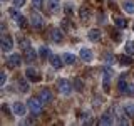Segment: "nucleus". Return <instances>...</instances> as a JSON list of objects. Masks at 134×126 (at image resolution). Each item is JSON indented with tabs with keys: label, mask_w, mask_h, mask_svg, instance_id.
I'll list each match as a JSON object with an SVG mask.
<instances>
[{
	"label": "nucleus",
	"mask_w": 134,
	"mask_h": 126,
	"mask_svg": "<svg viewBox=\"0 0 134 126\" xmlns=\"http://www.w3.org/2000/svg\"><path fill=\"white\" fill-rule=\"evenodd\" d=\"M15 20H17V24H19V27H20V29H25V25H27V24H25V17L19 15Z\"/></svg>",
	"instance_id": "nucleus-27"
},
{
	"label": "nucleus",
	"mask_w": 134,
	"mask_h": 126,
	"mask_svg": "<svg viewBox=\"0 0 134 126\" xmlns=\"http://www.w3.org/2000/svg\"><path fill=\"white\" fill-rule=\"evenodd\" d=\"M12 111H14V114H17V116H24V114H25V106H24V103H14Z\"/></svg>",
	"instance_id": "nucleus-9"
},
{
	"label": "nucleus",
	"mask_w": 134,
	"mask_h": 126,
	"mask_svg": "<svg viewBox=\"0 0 134 126\" xmlns=\"http://www.w3.org/2000/svg\"><path fill=\"white\" fill-rule=\"evenodd\" d=\"M111 123H112V113H111V111L104 113V114L100 116V119H99V124L106 126V124H111Z\"/></svg>",
	"instance_id": "nucleus-12"
},
{
	"label": "nucleus",
	"mask_w": 134,
	"mask_h": 126,
	"mask_svg": "<svg viewBox=\"0 0 134 126\" xmlns=\"http://www.w3.org/2000/svg\"><path fill=\"white\" fill-rule=\"evenodd\" d=\"M74 89L79 91V92L84 89V82L81 81V77H75V79H74Z\"/></svg>",
	"instance_id": "nucleus-22"
},
{
	"label": "nucleus",
	"mask_w": 134,
	"mask_h": 126,
	"mask_svg": "<svg viewBox=\"0 0 134 126\" xmlns=\"http://www.w3.org/2000/svg\"><path fill=\"white\" fill-rule=\"evenodd\" d=\"M104 61H106V64H114V56L112 54H104Z\"/></svg>",
	"instance_id": "nucleus-28"
},
{
	"label": "nucleus",
	"mask_w": 134,
	"mask_h": 126,
	"mask_svg": "<svg viewBox=\"0 0 134 126\" xmlns=\"http://www.w3.org/2000/svg\"><path fill=\"white\" fill-rule=\"evenodd\" d=\"M2 2H7V0H2Z\"/></svg>",
	"instance_id": "nucleus-36"
},
{
	"label": "nucleus",
	"mask_w": 134,
	"mask_h": 126,
	"mask_svg": "<svg viewBox=\"0 0 134 126\" xmlns=\"http://www.w3.org/2000/svg\"><path fill=\"white\" fill-rule=\"evenodd\" d=\"M57 8H59L57 0H49V10L50 12H57Z\"/></svg>",
	"instance_id": "nucleus-26"
},
{
	"label": "nucleus",
	"mask_w": 134,
	"mask_h": 126,
	"mask_svg": "<svg viewBox=\"0 0 134 126\" xmlns=\"http://www.w3.org/2000/svg\"><path fill=\"white\" fill-rule=\"evenodd\" d=\"M79 19H81V22H84V24L91 19V8H89L87 3H84L81 7V10H79Z\"/></svg>",
	"instance_id": "nucleus-6"
},
{
	"label": "nucleus",
	"mask_w": 134,
	"mask_h": 126,
	"mask_svg": "<svg viewBox=\"0 0 134 126\" xmlns=\"http://www.w3.org/2000/svg\"><path fill=\"white\" fill-rule=\"evenodd\" d=\"M124 111H126V114H127V118H134V104L127 103L124 106Z\"/></svg>",
	"instance_id": "nucleus-21"
},
{
	"label": "nucleus",
	"mask_w": 134,
	"mask_h": 126,
	"mask_svg": "<svg viewBox=\"0 0 134 126\" xmlns=\"http://www.w3.org/2000/svg\"><path fill=\"white\" fill-rule=\"evenodd\" d=\"M49 61H50V66H52L54 69H60V67L65 64V62H62L64 59H60L59 56H49Z\"/></svg>",
	"instance_id": "nucleus-7"
},
{
	"label": "nucleus",
	"mask_w": 134,
	"mask_h": 126,
	"mask_svg": "<svg viewBox=\"0 0 134 126\" xmlns=\"http://www.w3.org/2000/svg\"><path fill=\"white\" fill-rule=\"evenodd\" d=\"M122 8L127 14H134V2L132 0H126V2L122 3Z\"/></svg>",
	"instance_id": "nucleus-17"
},
{
	"label": "nucleus",
	"mask_w": 134,
	"mask_h": 126,
	"mask_svg": "<svg viewBox=\"0 0 134 126\" xmlns=\"http://www.w3.org/2000/svg\"><path fill=\"white\" fill-rule=\"evenodd\" d=\"M57 89H59V92H60V94L69 96L70 92H72L74 86H72L69 81H67V79H59V81H57Z\"/></svg>",
	"instance_id": "nucleus-1"
},
{
	"label": "nucleus",
	"mask_w": 134,
	"mask_h": 126,
	"mask_svg": "<svg viewBox=\"0 0 134 126\" xmlns=\"http://www.w3.org/2000/svg\"><path fill=\"white\" fill-rule=\"evenodd\" d=\"M20 64H22V57H20L19 54H12V56L7 59V66L10 67V69H15V67H19Z\"/></svg>",
	"instance_id": "nucleus-5"
},
{
	"label": "nucleus",
	"mask_w": 134,
	"mask_h": 126,
	"mask_svg": "<svg viewBox=\"0 0 134 126\" xmlns=\"http://www.w3.org/2000/svg\"><path fill=\"white\" fill-rule=\"evenodd\" d=\"M17 86H19V91H20V92H27L29 89H30V87H29V82H27V79H24V77H20V79H19Z\"/></svg>",
	"instance_id": "nucleus-14"
},
{
	"label": "nucleus",
	"mask_w": 134,
	"mask_h": 126,
	"mask_svg": "<svg viewBox=\"0 0 134 126\" xmlns=\"http://www.w3.org/2000/svg\"><path fill=\"white\" fill-rule=\"evenodd\" d=\"M127 96H132L134 94V84H127V91H126Z\"/></svg>",
	"instance_id": "nucleus-31"
},
{
	"label": "nucleus",
	"mask_w": 134,
	"mask_h": 126,
	"mask_svg": "<svg viewBox=\"0 0 134 126\" xmlns=\"http://www.w3.org/2000/svg\"><path fill=\"white\" fill-rule=\"evenodd\" d=\"M117 61H119V64H122V66H129L132 62V59L129 57V54H127V56H119Z\"/></svg>",
	"instance_id": "nucleus-19"
},
{
	"label": "nucleus",
	"mask_w": 134,
	"mask_h": 126,
	"mask_svg": "<svg viewBox=\"0 0 134 126\" xmlns=\"http://www.w3.org/2000/svg\"><path fill=\"white\" fill-rule=\"evenodd\" d=\"M19 45H20V49L27 50L29 47H30V40L25 39V37H20V39H19Z\"/></svg>",
	"instance_id": "nucleus-18"
},
{
	"label": "nucleus",
	"mask_w": 134,
	"mask_h": 126,
	"mask_svg": "<svg viewBox=\"0 0 134 126\" xmlns=\"http://www.w3.org/2000/svg\"><path fill=\"white\" fill-rule=\"evenodd\" d=\"M50 40H52V42H55V44H60V42L64 40L62 30H59V29H54V30L50 32Z\"/></svg>",
	"instance_id": "nucleus-8"
},
{
	"label": "nucleus",
	"mask_w": 134,
	"mask_h": 126,
	"mask_svg": "<svg viewBox=\"0 0 134 126\" xmlns=\"http://www.w3.org/2000/svg\"><path fill=\"white\" fill-rule=\"evenodd\" d=\"M24 3H25V0H14V5L15 7H22Z\"/></svg>",
	"instance_id": "nucleus-33"
},
{
	"label": "nucleus",
	"mask_w": 134,
	"mask_h": 126,
	"mask_svg": "<svg viewBox=\"0 0 134 126\" xmlns=\"http://www.w3.org/2000/svg\"><path fill=\"white\" fill-rule=\"evenodd\" d=\"M39 56L40 57H49L50 56V54H49V49L47 47H40L39 49Z\"/></svg>",
	"instance_id": "nucleus-29"
},
{
	"label": "nucleus",
	"mask_w": 134,
	"mask_h": 126,
	"mask_svg": "<svg viewBox=\"0 0 134 126\" xmlns=\"http://www.w3.org/2000/svg\"><path fill=\"white\" fill-rule=\"evenodd\" d=\"M79 56H81V59H82L84 62H91V59H92V52H91V49L82 47V49H81V52H79Z\"/></svg>",
	"instance_id": "nucleus-10"
},
{
	"label": "nucleus",
	"mask_w": 134,
	"mask_h": 126,
	"mask_svg": "<svg viewBox=\"0 0 134 126\" xmlns=\"http://www.w3.org/2000/svg\"><path fill=\"white\" fill-rule=\"evenodd\" d=\"M8 14L14 17V19H17V17H19V12H17V8H10V10H8Z\"/></svg>",
	"instance_id": "nucleus-32"
},
{
	"label": "nucleus",
	"mask_w": 134,
	"mask_h": 126,
	"mask_svg": "<svg viewBox=\"0 0 134 126\" xmlns=\"http://www.w3.org/2000/svg\"><path fill=\"white\" fill-rule=\"evenodd\" d=\"M72 12V5H65V14H70Z\"/></svg>",
	"instance_id": "nucleus-35"
},
{
	"label": "nucleus",
	"mask_w": 134,
	"mask_h": 126,
	"mask_svg": "<svg viewBox=\"0 0 134 126\" xmlns=\"http://www.w3.org/2000/svg\"><path fill=\"white\" fill-rule=\"evenodd\" d=\"M114 22H116V27H119V29H124L126 25H127V24H126V20L122 19V17H116V19H114Z\"/></svg>",
	"instance_id": "nucleus-25"
},
{
	"label": "nucleus",
	"mask_w": 134,
	"mask_h": 126,
	"mask_svg": "<svg viewBox=\"0 0 134 126\" xmlns=\"http://www.w3.org/2000/svg\"><path fill=\"white\" fill-rule=\"evenodd\" d=\"M39 98H40L42 103H50V101H52V92H50L49 89H42Z\"/></svg>",
	"instance_id": "nucleus-11"
},
{
	"label": "nucleus",
	"mask_w": 134,
	"mask_h": 126,
	"mask_svg": "<svg viewBox=\"0 0 134 126\" xmlns=\"http://www.w3.org/2000/svg\"><path fill=\"white\" fill-rule=\"evenodd\" d=\"M42 2H44V0H32V7L34 8H40L42 7Z\"/></svg>",
	"instance_id": "nucleus-30"
},
{
	"label": "nucleus",
	"mask_w": 134,
	"mask_h": 126,
	"mask_svg": "<svg viewBox=\"0 0 134 126\" xmlns=\"http://www.w3.org/2000/svg\"><path fill=\"white\" fill-rule=\"evenodd\" d=\"M42 101H40V98H30L29 99V103H27V106L30 108V111L34 113V114H39V113L42 111Z\"/></svg>",
	"instance_id": "nucleus-3"
},
{
	"label": "nucleus",
	"mask_w": 134,
	"mask_h": 126,
	"mask_svg": "<svg viewBox=\"0 0 134 126\" xmlns=\"http://www.w3.org/2000/svg\"><path fill=\"white\" fill-rule=\"evenodd\" d=\"M0 45H2V50H3V52H10V50L14 49V42H12V39L7 35V34H3V35H2Z\"/></svg>",
	"instance_id": "nucleus-4"
},
{
	"label": "nucleus",
	"mask_w": 134,
	"mask_h": 126,
	"mask_svg": "<svg viewBox=\"0 0 134 126\" xmlns=\"http://www.w3.org/2000/svg\"><path fill=\"white\" fill-rule=\"evenodd\" d=\"M117 87H119V92H121V94H126V91H127V82H126L124 79H121L119 84H117Z\"/></svg>",
	"instance_id": "nucleus-24"
},
{
	"label": "nucleus",
	"mask_w": 134,
	"mask_h": 126,
	"mask_svg": "<svg viewBox=\"0 0 134 126\" xmlns=\"http://www.w3.org/2000/svg\"><path fill=\"white\" fill-rule=\"evenodd\" d=\"M126 54H129V56H132V54H134V40L126 42Z\"/></svg>",
	"instance_id": "nucleus-23"
},
{
	"label": "nucleus",
	"mask_w": 134,
	"mask_h": 126,
	"mask_svg": "<svg viewBox=\"0 0 134 126\" xmlns=\"http://www.w3.org/2000/svg\"><path fill=\"white\" fill-rule=\"evenodd\" d=\"M62 59H64L65 64H74V62H75V56H74V54H69V52H65L64 56H62Z\"/></svg>",
	"instance_id": "nucleus-20"
},
{
	"label": "nucleus",
	"mask_w": 134,
	"mask_h": 126,
	"mask_svg": "<svg viewBox=\"0 0 134 126\" xmlns=\"http://www.w3.org/2000/svg\"><path fill=\"white\" fill-rule=\"evenodd\" d=\"M0 84H2V86L5 84V72H2V74H0Z\"/></svg>",
	"instance_id": "nucleus-34"
},
{
	"label": "nucleus",
	"mask_w": 134,
	"mask_h": 126,
	"mask_svg": "<svg viewBox=\"0 0 134 126\" xmlns=\"http://www.w3.org/2000/svg\"><path fill=\"white\" fill-rule=\"evenodd\" d=\"M25 76H27V79H30V81H34V82H37L39 81V74H37V71L35 69H32V67H29L27 71H25Z\"/></svg>",
	"instance_id": "nucleus-13"
},
{
	"label": "nucleus",
	"mask_w": 134,
	"mask_h": 126,
	"mask_svg": "<svg viewBox=\"0 0 134 126\" xmlns=\"http://www.w3.org/2000/svg\"><path fill=\"white\" fill-rule=\"evenodd\" d=\"M29 20H30L32 27H35V29H42V27H44V19H42V15H40L37 10H32V12H30Z\"/></svg>",
	"instance_id": "nucleus-2"
},
{
	"label": "nucleus",
	"mask_w": 134,
	"mask_h": 126,
	"mask_svg": "<svg viewBox=\"0 0 134 126\" xmlns=\"http://www.w3.org/2000/svg\"><path fill=\"white\" fill-rule=\"evenodd\" d=\"M35 57H37V54H35V50H34L32 47H29L27 50H25V59H27V62H34Z\"/></svg>",
	"instance_id": "nucleus-16"
},
{
	"label": "nucleus",
	"mask_w": 134,
	"mask_h": 126,
	"mask_svg": "<svg viewBox=\"0 0 134 126\" xmlns=\"http://www.w3.org/2000/svg\"><path fill=\"white\" fill-rule=\"evenodd\" d=\"M99 39H100V30H99V29H91V30H89V40L97 42Z\"/></svg>",
	"instance_id": "nucleus-15"
}]
</instances>
